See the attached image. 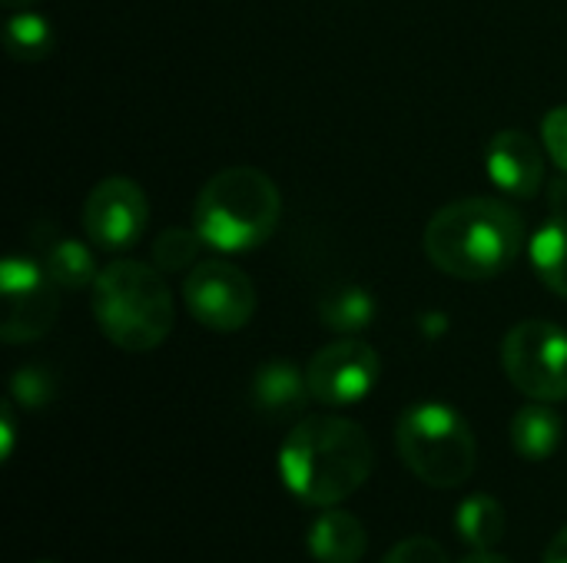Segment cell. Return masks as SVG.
Listing matches in <instances>:
<instances>
[{
	"label": "cell",
	"mask_w": 567,
	"mask_h": 563,
	"mask_svg": "<svg viewBox=\"0 0 567 563\" xmlns=\"http://www.w3.org/2000/svg\"><path fill=\"white\" fill-rule=\"evenodd\" d=\"M306 548L316 563H359L369 551V531L355 514L326 508V514L309 528Z\"/></svg>",
	"instance_id": "obj_13"
},
{
	"label": "cell",
	"mask_w": 567,
	"mask_h": 563,
	"mask_svg": "<svg viewBox=\"0 0 567 563\" xmlns=\"http://www.w3.org/2000/svg\"><path fill=\"white\" fill-rule=\"evenodd\" d=\"M502 368L508 382L532 402L567 398V329L548 319L518 322L502 342Z\"/></svg>",
	"instance_id": "obj_6"
},
{
	"label": "cell",
	"mask_w": 567,
	"mask_h": 563,
	"mask_svg": "<svg viewBox=\"0 0 567 563\" xmlns=\"http://www.w3.org/2000/svg\"><path fill=\"white\" fill-rule=\"evenodd\" d=\"M203 246L206 242L196 229H166L153 242V265L159 272H186L189 265H196Z\"/></svg>",
	"instance_id": "obj_20"
},
{
	"label": "cell",
	"mask_w": 567,
	"mask_h": 563,
	"mask_svg": "<svg viewBox=\"0 0 567 563\" xmlns=\"http://www.w3.org/2000/svg\"><path fill=\"white\" fill-rule=\"evenodd\" d=\"M13 438H17V428H13V408L3 405L0 411V458L7 461L13 455Z\"/></svg>",
	"instance_id": "obj_24"
},
{
	"label": "cell",
	"mask_w": 567,
	"mask_h": 563,
	"mask_svg": "<svg viewBox=\"0 0 567 563\" xmlns=\"http://www.w3.org/2000/svg\"><path fill=\"white\" fill-rule=\"evenodd\" d=\"M375 448L362 425L339 415H309L282 441L279 475L309 508H339L372 475Z\"/></svg>",
	"instance_id": "obj_1"
},
{
	"label": "cell",
	"mask_w": 567,
	"mask_h": 563,
	"mask_svg": "<svg viewBox=\"0 0 567 563\" xmlns=\"http://www.w3.org/2000/svg\"><path fill=\"white\" fill-rule=\"evenodd\" d=\"M542 143L545 153L567 173V106H555L542 123Z\"/></svg>",
	"instance_id": "obj_23"
},
{
	"label": "cell",
	"mask_w": 567,
	"mask_h": 563,
	"mask_svg": "<svg viewBox=\"0 0 567 563\" xmlns=\"http://www.w3.org/2000/svg\"><path fill=\"white\" fill-rule=\"evenodd\" d=\"M561 415L548 402H532L512 418V448L525 461H548L561 448Z\"/></svg>",
	"instance_id": "obj_14"
},
{
	"label": "cell",
	"mask_w": 567,
	"mask_h": 563,
	"mask_svg": "<svg viewBox=\"0 0 567 563\" xmlns=\"http://www.w3.org/2000/svg\"><path fill=\"white\" fill-rule=\"evenodd\" d=\"M3 43H7V53L20 63H33V60H47L56 46V37H53V23L33 10H23V13H13L3 27Z\"/></svg>",
	"instance_id": "obj_19"
},
{
	"label": "cell",
	"mask_w": 567,
	"mask_h": 563,
	"mask_svg": "<svg viewBox=\"0 0 567 563\" xmlns=\"http://www.w3.org/2000/svg\"><path fill=\"white\" fill-rule=\"evenodd\" d=\"M150 222V202L140 183L110 176L100 179L83 202V229L96 249L123 252L140 242Z\"/></svg>",
	"instance_id": "obj_9"
},
{
	"label": "cell",
	"mask_w": 567,
	"mask_h": 563,
	"mask_svg": "<svg viewBox=\"0 0 567 563\" xmlns=\"http://www.w3.org/2000/svg\"><path fill=\"white\" fill-rule=\"evenodd\" d=\"M542 563H567V528H561V531L551 538V544H548L545 561Z\"/></svg>",
	"instance_id": "obj_25"
},
{
	"label": "cell",
	"mask_w": 567,
	"mask_h": 563,
	"mask_svg": "<svg viewBox=\"0 0 567 563\" xmlns=\"http://www.w3.org/2000/svg\"><path fill=\"white\" fill-rule=\"evenodd\" d=\"M455 528L468 548L492 551L502 544V538L508 531V518H505V508L492 494H472L458 504Z\"/></svg>",
	"instance_id": "obj_15"
},
{
	"label": "cell",
	"mask_w": 567,
	"mask_h": 563,
	"mask_svg": "<svg viewBox=\"0 0 567 563\" xmlns=\"http://www.w3.org/2000/svg\"><path fill=\"white\" fill-rule=\"evenodd\" d=\"M30 3H37V0H3V7H23V10H27Z\"/></svg>",
	"instance_id": "obj_27"
},
{
	"label": "cell",
	"mask_w": 567,
	"mask_h": 563,
	"mask_svg": "<svg viewBox=\"0 0 567 563\" xmlns=\"http://www.w3.org/2000/svg\"><path fill=\"white\" fill-rule=\"evenodd\" d=\"M279 216V186L256 166H229L199 189L193 229L219 252H249L276 232Z\"/></svg>",
	"instance_id": "obj_4"
},
{
	"label": "cell",
	"mask_w": 567,
	"mask_h": 563,
	"mask_svg": "<svg viewBox=\"0 0 567 563\" xmlns=\"http://www.w3.org/2000/svg\"><path fill=\"white\" fill-rule=\"evenodd\" d=\"M43 563H47V561H43Z\"/></svg>",
	"instance_id": "obj_28"
},
{
	"label": "cell",
	"mask_w": 567,
	"mask_h": 563,
	"mask_svg": "<svg viewBox=\"0 0 567 563\" xmlns=\"http://www.w3.org/2000/svg\"><path fill=\"white\" fill-rule=\"evenodd\" d=\"M319 319L326 329H332L339 335L365 332L375 319V299L359 285H342L319 302Z\"/></svg>",
	"instance_id": "obj_18"
},
{
	"label": "cell",
	"mask_w": 567,
	"mask_h": 563,
	"mask_svg": "<svg viewBox=\"0 0 567 563\" xmlns=\"http://www.w3.org/2000/svg\"><path fill=\"white\" fill-rule=\"evenodd\" d=\"M10 395H13V402L23 405V408H43V405L53 398V378H50V372H43V368H37V365H27V368H20V372L13 375Z\"/></svg>",
	"instance_id": "obj_21"
},
{
	"label": "cell",
	"mask_w": 567,
	"mask_h": 563,
	"mask_svg": "<svg viewBox=\"0 0 567 563\" xmlns=\"http://www.w3.org/2000/svg\"><path fill=\"white\" fill-rule=\"evenodd\" d=\"M382 563H452L449 561V551L432 541V538H405L399 541Z\"/></svg>",
	"instance_id": "obj_22"
},
{
	"label": "cell",
	"mask_w": 567,
	"mask_h": 563,
	"mask_svg": "<svg viewBox=\"0 0 567 563\" xmlns=\"http://www.w3.org/2000/svg\"><path fill=\"white\" fill-rule=\"evenodd\" d=\"M43 269L47 275L56 282V289H66V292H76V289H93L100 269H96V259L93 252L76 242V239H60L47 249L43 256Z\"/></svg>",
	"instance_id": "obj_17"
},
{
	"label": "cell",
	"mask_w": 567,
	"mask_h": 563,
	"mask_svg": "<svg viewBox=\"0 0 567 563\" xmlns=\"http://www.w3.org/2000/svg\"><path fill=\"white\" fill-rule=\"evenodd\" d=\"M462 563H515V561H508V557H502V554H495V551H475V554H468Z\"/></svg>",
	"instance_id": "obj_26"
},
{
	"label": "cell",
	"mask_w": 567,
	"mask_h": 563,
	"mask_svg": "<svg viewBox=\"0 0 567 563\" xmlns=\"http://www.w3.org/2000/svg\"><path fill=\"white\" fill-rule=\"evenodd\" d=\"M435 269L462 282H485L515 265L525 246V219L502 199L472 196L442 206L422 236Z\"/></svg>",
	"instance_id": "obj_2"
},
{
	"label": "cell",
	"mask_w": 567,
	"mask_h": 563,
	"mask_svg": "<svg viewBox=\"0 0 567 563\" xmlns=\"http://www.w3.org/2000/svg\"><path fill=\"white\" fill-rule=\"evenodd\" d=\"M532 265L555 295L567 299V216L558 212L538 226L532 236Z\"/></svg>",
	"instance_id": "obj_16"
},
{
	"label": "cell",
	"mask_w": 567,
	"mask_h": 563,
	"mask_svg": "<svg viewBox=\"0 0 567 563\" xmlns=\"http://www.w3.org/2000/svg\"><path fill=\"white\" fill-rule=\"evenodd\" d=\"M379 372L382 362L372 345L359 338H342L312 355L306 378L316 402L329 408H346V405H359L375 388Z\"/></svg>",
	"instance_id": "obj_10"
},
{
	"label": "cell",
	"mask_w": 567,
	"mask_h": 563,
	"mask_svg": "<svg viewBox=\"0 0 567 563\" xmlns=\"http://www.w3.org/2000/svg\"><path fill=\"white\" fill-rule=\"evenodd\" d=\"M189 315L213 332H239L256 315V285L233 262H196L183 279Z\"/></svg>",
	"instance_id": "obj_7"
},
{
	"label": "cell",
	"mask_w": 567,
	"mask_h": 563,
	"mask_svg": "<svg viewBox=\"0 0 567 563\" xmlns=\"http://www.w3.org/2000/svg\"><path fill=\"white\" fill-rule=\"evenodd\" d=\"M0 299L3 322L0 338L7 345H23L43 338L56 322V282L47 269L27 256H7L0 265Z\"/></svg>",
	"instance_id": "obj_8"
},
{
	"label": "cell",
	"mask_w": 567,
	"mask_h": 563,
	"mask_svg": "<svg viewBox=\"0 0 567 563\" xmlns=\"http://www.w3.org/2000/svg\"><path fill=\"white\" fill-rule=\"evenodd\" d=\"M395 448L405 468L435 491L462 488L478 465V441L468 421L442 402L405 408L395 421Z\"/></svg>",
	"instance_id": "obj_5"
},
{
	"label": "cell",
	"mask_w": 567,
	"mask_h": 563,
	"mask_svg": "<svg viewBox=\"0 0 567 563\" xmlns=\"http://www.w3.org/2000/svg\"><path fill=\"white\" fill-rule=\"evenodd\" d=\"M485 166H488V179L502 192L518 199H532L545 183V153L522 129L495 133L485 149Z\"/></svg>",
	"instance_id": "obj_11"
},
{
	"label": "cell",
	"mask_w": 567,
	"mask_h": 563,
	"mask_svg": "<svg viewBox=\"0 0 567 563\" xmlns=\"http://www.w3.org/2000/svg\"><path fill=\"white\" fill-rule=\"evenodd\" d=\"M90 292H93V319L116 348L153 352L169 338L176 322V305L156 265L120 259L100 269Z\"/></svg>",
	"instance_id": "obj_3"
},
{
	"label": "cell",
	"mask_w": 567,
	"mask_h": 563,
	"mask_svg": "<svg viewBox=\"0 0 567 563\" xmlns=\"http://www.w3.org/2000/svg\"><path fill=\"white\" fill-rule=\"evenodd\" d=\"M312 392H309V378L306 372H299L292 362H266L256 368V378H252V405L259 415L272 418V421H282V418H292V415H302L306 405H309Z\"/></svg>",
	"instance_id": "obj_12"
}]
</instances>
